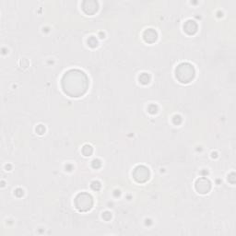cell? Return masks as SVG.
Listing matches in <instances>:
<instances>
[{
	"label": "cell",
	"mask_w": 236,
	"mask_h": 236,
	"mask_svg": "<svg viewBox=\"0 0 236 236\" xmlns=\"http://www.w3.org/2000/svg\"><path fill=\"white\" fill-rule=\"evenodd\" d=\"M61 88L65 94L70 97H81L89 89V78L81 70L70 69L61 78Z\"/></svg>",
	"instance_id": "1"
},
{
	"label": "cell",
	"mask_w": 236,
	"mask_h": 236,
	"mask_svg": "<svg viewBox=\"0 0 236 236\" xmlns=\"http://www.w3.org/2000/svg\"><path fill=\"white\" fill-rule=\"evenodd\" d=\"M196 76V71L194 67L190 63H181L175 68V77L178 81L186 84L191 82Z\"/></svg>",
	"instance_id": "2"
},
{
	"label": "cell",
	"mask_w": 236,
	"mask_h": 236,
	"mask_svg": "<svg viewBox=\"0 0 236 236\" xmlns=\"http://www.w3.org/2000/svg\"><path fill=\"white\" fill-rule=\"evenodd\" d=\"M75 207L80 212H87L91 209L93 206L92 196L86 192L79 193L76 196L74 199Z\"/></svg>",
	"instance_id": "3"
},
{
	"label": "cell",
	"mask_w": 236,
	"mask_h": 236,
	"mask_svg": "<svg viewBox=\"0 0 236 236\" xmlns=\"http://www.w3.org/2000/svg\"><path fill=\"white\" fill-rule=\"evenodd\" d=\"M132 175H133L134 180L136 183H142L147 182L149 179L150 173H149V170L146 166H144V165H138V166H136L134 169L133 173H132Z\"/></svg>",
	"instance_id": "4"
},
{
	"label": "cell",
	"mask_w": 236,
	"mask_h": 236,
	"mask_svg": "<svg viewBox=\"0 0 236 236\" xmlns=\"http://www.w3.org/2000/svg\"><path fill=\"white\" fill-rule=\"evenodd\" d=\"M195 188L196 190L199 193V194L205 195L207 194L210 189H211V183L209 179H207L205 177H201L199 179H197L195 183Z\"/></svg>",
	"instance_id": "5"
},
{
	"label": "cell",
	"mask_w": 236,
	"mask_h": 236,
	"mask_svg": "<svg viewBox=\"0 0 236 236\" xmlns=\"http://www.w3.org/2000/svg\"><path fill=\"white\" fill-rule=\"evenodd\" d=\"M82 10L87 14V15H93L95 14L99 9V4L97 1L94 0H86L81 5Z\"/></svg>",
	"instance_id": "6"
},
{
	"label": "cell",
	"mask_w": 236,
	"mask_h": 236,
	"mask_svg": "<svg viewBox=\"0 0 236 236\" xmlns=\"http://www.w3.org/2000/svg\"><path fill=\"white\" fill-rule=\"evenodd\" d=\"M143 39L148 44H153L158 39L157 31L153 29H147L143 32Z\"/></svg>",
	"instance_id": "7"
},
{
	"label": "cell",
	"mask_w": 236,
	"mask_h": 236,
	"mask_svg": "<svg viewBox=\"0 0 236 236\" xmlns=\"http://www.w3.org/2000/svg\"><path fill=\"white\" fill-rule=\"evenodd\" d=\"M183 31H185V32L188 35H194L197 31L196 22L192 20H186L185 22V24H183Z\"/></svg>",
	"instance_id": "8"
},
{
	"label": "cell",
	"mask_w": 236,
	"mask_h": 236,
	"mask_svg": "<svg viewBox=\"0 0 236 236\" xmlns=\"http://www.w3.org/2000/svg\"><path fill=\"white\" fill-rule=\"evenodd\" d=\"M138 80H139V82L141 84H143V85H147L149 82V80H150V77H149V75H148L147 73H142L139 76L138 78Z\"/></svg>",
	"instance_id": "9"
},
{
	"label": "cell",
	"mask_w": 236,
	"mask_h": 236,
	"mask_svg": "<svg viewBox=\"0 0 236 236\" xmlns=\"http://www.w3.org/2000/svg\"><path fill=\"white\" fill-rule=\"evenodd\" d=\"M93 152V149L91 145H84L82 148V153L84 156H91Z\"/></svg>",
	"instance_id": "10"
},
{
	"label": "cell",
	"mask_w": 236,
	"mask_h": 236,
	"mask_svg": "<svg viewBox=\"0 0 236 236\" xmlns=\"http://www.w3.org/2000/svg\"><path fill=\"white\" fill-rule=\"evenodd\" d=\"M88 44H89V46H91V48H94V47H96L98 45V41L95 37L91 36L88 39Z\"/></svg>",
	"instance_id": "11"
},
{
	"label": "cell",
	"mask_w": 236,
	"mask_h": 236,
	"mask_svg": "<svg viewBox=\"0 0 236 236\" xmlns=\"http://www.w3.org/2000/svg\"><path fill=\"white\" fill-rule=\"evenodd\" d=\"M101 183L100 182H98V181H93L91 183V189L94 190V191H98V190H100L101 189Z\"/></svg>",
	"instance_id": "12"
},
{
	"label": "cell",
	"mask_w": 236,
	"mask_h": 236,
	"mask_svg": "<svg viewBox=\"0 0 236 236\" xmlns=\"http://www.w3.org/2000/svg\"><path fill=\"white\" fill-rule=\"evenodd\" d=\"M148 110H149V113H150L151 115H154V114H156V113L158 112V107L155 105V104H151V105L149 106Z\"/></svg>",
	"instance_id": "13"
},
{
	"label": "cell",
	"mask_w": 236,
	"mask_h": 236,
	"mask_svg": "<svg viewBox=\"0 0 236 236\" xmlns=\"http://www.w3.org/2000/svg\"><path fill=\"white\" fill-rule=\"evenodd\" d=\"M91 165H92L93 168L98 169V168H100L102 166V162H101L100 160H94L92 162V163H91Z\"/></svg>",
	"instance_id": "14"
},
{
	"label": "cell",
	"mask_w": 236,
	"mask_h": 236,
	"mask_svg": "<svg viewBox=\"0 0 236 236\" xmlns=\"http://www.w3.org/2000/svg\"><path fill=\"white\" fill-rule=\"evenodd\" d=\"M228 180L231 183H233V185H234L235 183V174L234 173H232L230 174V175L228 176Z\"/></svg>",
	"instance_id": "15"
},
{
	"label": "cell",
	"mask_w": 236,
	"mask_h": 236,
	"mask_svg": "<svg viewBox=\"0 0 236 236\" xmlns=\"http://www.w3.org/2000/svg\"><path fill=\"white\" fill-rule=\"evenodd\" d=\"M173 123L174 124H180V123L182 122V118H181V116L180 115H175L173 117Z\"/></svg>",
	"instance_id": "16"
},
{
	"label": "cell",
	"mask_w": 236,
	"mask_h": 236,
	"mask_svg": "<svg viewBox=\"0 0 236 236\" xmlns=\"http://www.w3.org/2000/svg\"><path fill=\"white\" fill-rule=\"evenodd\" d=\"M102 218L104 219L105 220H109L112 218V215H111L110 212L106 211V212H104V213L102 214Z\"/></svg>",
	"instance_id": "17"
},
{
	"label": "cell",
	"mask_w": 236,
	"mask_h": 236,
	"mask_svg": "<svg viewBox=\"0 0 236 236\" xmlns=\"http://www.w3.org/2000/svg\"><path fill=\"white\" fill-rule=\"evenodd\" d=\"M36 131L38 132V134H40V135H42V134H44V131H45V128L44 126H42V125H40L38 127H37L36 128Z\"/></svg>",
	"instance_id": "18"
},
{
	"label": "cell",
	"mask_w": 236,
	"mask_h": 236,
	"mask_svg": "<svg viewBox=\"0 0 236 236\" xmlns=\"http://www.w3.org/2000/svg\"><path fill=\"white\" fill-rule=\"evenodd\" d=\"M15 195L17 196H23V190L22 189H20V188H18V189L16 190V192H15Z\"/></svg>",
	"instance_id": "19"
}]
</instances>
